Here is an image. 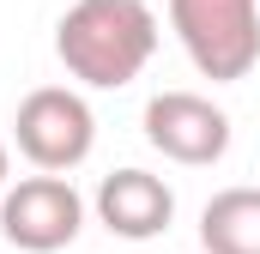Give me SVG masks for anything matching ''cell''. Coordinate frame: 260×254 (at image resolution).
<instances>
[{"mask_svg": "<svg viewBox=\"0 0 260 254\" xmlns=\"http://www.w3.org/2000/svg\"><path fill=\"white\" fill-rule=\"evenodd\" d=\"M91 206H97V224L109 236H121V242H151L176 218V194L151 170H115V176H103Z\"/></svg>", "mask_w": 260, "mask_h": 254, "instance_id": "8992f818", "label": "cell"}, {"mask_svg": "<svg viewBox=\"0 0 260 254\" xmlns=\"http://www.w3.org/2000/svg\"><path fill=\"white\" fill-rule=\"evenodd\" d=\"M55 55L79 85L121 91L157 55V12L145 0H73L55 24Z\"/></svg>", "mask_w": 260, "mask_h": 254, "instance_id": "6da1fadb", "label": "cell"}, {"mask_svg": "<svg viewBox=\"0 0 260 254\" xmlns=\"http://www.w3.org/2000/svg\"><path fill=\"white\" fill-rule=\"evenodd\" d=\"M12 139H18V151L30 157V170H79L85 157H91V145H97V115H91V103L79 97V91H67V85H37L24 103H18V115H12Z\"/></svg>", "mask_w": 260, "mask_h": 254, "instance_id": "3957f363", "label": "cell"}, {"mask_svg": "<svg viewBox=\"0 0 260 254\" xmlns=\"http://www.w3.org/2000/svg\"><path fill=\"white\" fill-rule=\"evenodd\" d=\"M0 230L24 254H55L85 230V200L61 170H37L0 194Z\"/></svg>", "mask_w": 260, "mask_h": 254, "instance_id": "277c9868", "label": "cell"}, {"mask_svg": "<svg viewBox=\"0 0 260 254\" xmlns=\"http://www.w3.org/2000/svg\"><path fill=\"white\" fill-rule=\"evenodd\" d=\"M206 254H260V188H224L200 212Z\"/></svg>", "mask_w": 260, "mask_h": 254, "instance_id": "52a82bcc", "label": "cell"}, {"mask_svg": "<svg viewBox=\"0 0 260 254\" xmlns=\"http://www.w3.org/2000/svg\"><path fill=\"white\" fill-rule=\"evenodd\" d=\"M170 24L200 79L236 85L260 61V0H170Z\"/></svg>", "mask_w": 260, "mask_h": 254, "instance_id": "7a4b0ae2", "label": "cell"}, {"mask_svg": "<svg viewBox=\"0 0 260 254\" xmlns=\"http://www.w3.org/2000/svg\"><path fill=\"white\" fill-rule=\"evenodd\" d=\"M145 139L170 164L206 170V164H218L230 151V115L200 91H157L145 103Z\"/></svg>", "mask_w": 260, "mask_h": 254, "instance_id": "5b68a950", "label": "cell"}, {"mask_svg": "<svg viewBox=\"0 0 260 254\" xmlns=\"http://www.w3.org/2000/svg\"><path fill=\"white\" fill-rule=\"evenodd\" d=\"M6 170H12V157H6V139H0V194H6Z\"/></svg>", "mask_w": 260, "mask_h": 254, "instance_id": "ba28073f", "label": "cell"}]
</instances>
